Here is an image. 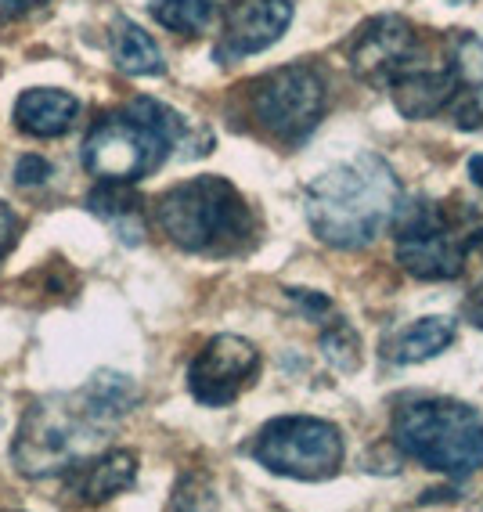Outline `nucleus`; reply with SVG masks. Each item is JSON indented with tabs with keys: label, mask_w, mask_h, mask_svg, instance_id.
<instances>
[{
	"label": "nucleus",
	"mask_w": 483,
	"mask_h": 512,
	"mask_svg": "<svg viewBox=\"0 0 483 512\" xmlns=\"http://www.w3.org/2000/svg\"><path fill=\"white\" fill-rule=\"evenodd\" d=\"M137 390L127 375L101 372L76 394L44 397L22 415L11 458L26 476H55L80 466L109 440L116 422L134 408Z\"/></svg>",
	"instance_id": "1"
},
{
	"label": "nucleus",
	"mask_w": 483,
	"mask_h": 512,
	"mask_svg": "<svg viewBox=\"0 0 483 512\" xmlns=\"http://www.w3.org/2000/svg\"><path fill=\"white\" fill-rule=\"evenodd\" d=\"M401 206V184L393 166L375 152H357L307 184L303 210L310 231L332 249H365Z\"/></svg>",
	"instance_id": "2"
},
{
	"label": "nucleus",
	"mask_w": 483,
	"mask_h": 512,
	"mask_svg": "<svg viewBox=\"0 0 483 512\" xmlns=\"http://www.w3.org/2000/svg\"><path fill=\"white\" fill-rule=\"evenodd\" d=\"M155 224L188 253L228 256L256 235L249 202L224 177H192L155 199Z\"/></svg>",
	"instance_id": "3"
},
{
	"label": "nucleus",
	"mask_w": 483,
	"mask_h": 512,
	"mask_svg": "<svg viewBox=\"0 0 483 512\" xmlns=\"http://www.w3.org/2000/svg\"><path fill=\"white\" fill-rule=\"evenodd\" d=\"M184 138V119L155 98H134L123 112L98 119L83 141V166L98 181L134 184L166 163Z\"/></svg>",
	"instance_id": "4"
},
{
	"label": "nucleus",
	"mask_w": 483,
	"mask_h": 512,
	"mask_svg": "<svg viewBox=\"0 0 483 512\" xmlns=\"http://www.w3.org/2000/svg\"><path fill=\"white\" fill-rule=\"evenodd\" d=\"M393 440L419 466L451 480L483 469V412L447 397L404 401L393 412Z\"/></svg>",
	"instance_id": "5"
},
{
	"label": "nucleus",
	"mask_w": 483,
	"mask_h": 512,
	"mask_svg": "<svg viewBox=\"0 0 483 512\" xmlns=\"http://www.w3.org/2000/svg\"><path fill=\"white\" fill-rule=\"evenodd\" d=\"M325 101V80L310 65H282L274 73L256 76L246 87L249 119L264 138L278 145H300L310 138V130L325 116Z\"/></svg>",
	"instance_id": "6"
},
{
	"label": "nucleus",
	"mask_w": 483,
	"mask_h": 512,
	"mask_svg": "<svg viewBox=\"0 0 483 512\" xmlns=\"http://www.w3.org/2000/svg\"><path fill=\"white\" fill-rule=\"evenodd\" d=\"M253 458L264 469L289 480H329L343 466V437L332 422L310 415H282L267 422L253 444Z\"/></svg>",
	"instance_id": "7"
},
{
	"label": "nucleus",
	"mask_w": 483,
	"mask_h": 512,
	"mask_svg": "<svg viewBox=\"0 0 483 512\" xmlns=\"http://www.w3.org/2000/svg\"><path fill=\"white\" fill-rule=\"evenodd\" d=\"M469 220L455 224L437 202L419 199L397 220V260L411 278L455 282L469 260Z\"/></svg>",
	"instance_id": "8"
},
{
	"label": "nucleus",
	"mask_w": 483,
	"mask_h": 512,
	"mask_svg": "<svg viewBox=\"0 0 483 512\" xmlns=\"http://www.w3.org/2000/svg\"><path fill=\"white\" fill-rule=\"evenodd\" d=\"M419 55V29L401 15L368 19L347 40V62L354 76L368 87H390Z\"/></svg>",
	"instance_id": "9"
},
{
	"label": "nucleus",
	"mask_w": 483,
	"mask_h": 512,
	"mask_svg": "<svg viewBox=\"0 0 483 512\" xmlns=\"http://www.w3.org/2000/svg\"><path fill=\"white\" fill-rule=\"evenodd\" d=\"M260 372V350L242 336H213L188 368V390L206 408L235 401Z\"/></svg>",
	"instance_id": "10"
},
{
	"label": "nucleus",
	"mask_w": 483,
	"mask_h": 512,
	"mask_svg": "<svg viewBox=\"0 0 483 512\" xmlns=\"http://www.w3.org/2000/svg\"><path fill=\"white\" fill-rule=\"evenodd\" d=\"M292 22V0H231L224 15V37L217 44L220 62L256 55L282 37Z\"/></svg>",
	"instance_id": "11"
},
{
	"label": "nucleus",
	"mask_w": 483,
	"mask_h": 512,
	"mask_svg": "<svg viewBox=\"0 0 483 512\" xmlns=\"http://www.w3.org/2000/svg\"><path fill=\"white\" fill-rule=\"evenodd\" d=\"M386 91H390L393 105H397V112L404 119H433L455 101V94L462 91V83L455 80L451 65H440V69L411 65Z\"/></svg>",
	"instance_id": "12"
},
{
	"label": "nucleus",
	"mask_w": 483,
	"mask_h": 512,
	"mask_svg": "<svg viewBox=\"0 0 483 512\" xmlns=\"http://www.w3.org/2000/svg\"><path fill=\"white\" fill-rule=\"evenodd\" d=\"M69 491L87 505L109 502L119 491H127L137 476L134 451H105L98 458H83L80 466L69 469Z\"/></svg>",
	"instance_id": "13"
},
{
	"label": "nucleus",
	"mask_w": 483,
	"mask_h": 512,
	"mask_svg": "<svg viewBox=\"0 0 483 512\" xmlns=\"http://www.w3.org/2000/svg\"><path fill=\"white\" fill-rule=\"evenodd\" d=\"M76 116H80V101L55 87H37L15 101V123L33 138H58L73 127Z\"/></svg>",
	"instance_id": "14"
},
{
	"label": "nucleus",
	"mask_w": 483,
	"mask_h": 512,
	"mask_svg": "<svg viewBox=\"0 0 483 512\" xmlns=\"http://www.w3.org/2000/svg\"><path fill=\"white\" fill-rule=\"evenodd\" d=\"M145 202L141 195L130 188V184H112V181H101L91 195H87V210L98 213L101 220H109L112 228L119 231L123 242H141L145 235V210H141Z\"/></svg>",
	"instance_id": "15"
},
{
	"label": "nucleus",
	"mask_w": 483,
	"mask_h": 512,
	"mask_svg": "<svg viewBox=\"0 0 483 512\" xmlns=\"http://www.w3.org/2000/svg\"><path fill=\"white\" fill-rule=\"evenodd\" d=\"M455 343V321L451 318H419L415 325L401 329L383 350L393 365H419L429 357L444 354Z\"/></svg>",
	"instance_id": "16"
},
{
	"label": "nucleus",
	"mask_w": 483,
	"mask_h": 512,
	"mask_svg": "<svg viewBox=\"0 0 483 512\" xmlns=\"http://www.w3.org/2000/svg\"><path fill=\"white\" fill-rule=\"evenodd\" d=\"M112 58L127 76H159L166 69L163 51L130 19H116V26H112Z\"/></svg>",
	"instance_id": "17"
},
{
	"label": "nucleus",
	"mask_w": 483,
	"mask_h": 512,
	"mask_svg": "<svg viewBox=\"0 0 483 512\" xmlns=\"http://www.w3.org/2000/svg\"><path fill=\"white\" fill-rule=\"evenodd\" d=\"M152 19L159 22L170 33H181V37H199L206 33L217 15V0H152L148 4Z\"/></svg>",
	"instance_id": "18"
},
{
	"label": "nucleus",
	"mask_w": 483,
	"mask_h": 512,
	"mask_svg": "<svg viewBox=\"0 0 483 512\" xmlns=\"http://www.w3.org/2000/svg\"><path fill=\"white\" fill-rule=\"evenodd\" d=\"M447 65H451L455 80L462 83V91H480L483 87V40L458 29L455 37L447 40Z\"/></svg>",
	"instance_id": "19"
},
{
	"label": "nucleus",
	"mask_w": 483,
	"mask_h": 512,
	"mask_svg": "<svg viewBox=\"0 0 483 512\" xmlns=\"http://www.w3.org/2000/svg\"><path fill=\"white\" fill-rule=\"evenodd\" d=\"M321 354L339 372H354L361 368V339L347 321H329V329L321 332Z\"/></svg>",
	"instance_id": "20"
},
{
	"label": "nucleus",
	"mask_w": 483,
	"mask_h": 512,
	"mask_svg": "<svg viewBox=\"0 0 483 512\" xmlns=\"http://www.w3.org/2000/svg\"><path fill=\"white\" fill-rule=\"evenodd\" d=\"M51 174H55V166L47 163L44 156H22L19 166H15V184H19V188H37V184H44Z\"/></svg>",
	"instance_id": "21"
},
{
	"label": "nucleus",
	"mask_w": 483,
	"mask_h": 512,
	"mask_svg": "<svg viewBox=\"0 0 483 512\" xmlns=\"http://www.w3.org/2000/svg\"><path fill=\"white\" fill-rule=\"evenodd\" d=\"M19 242V217L11 210L8 202H0V264L8 260V253Z\"/></svg>",
	"instance_id": "22"
},
{
	"label": "nucleus",
	"mask_w": 483,
	"mask_h": 512,
	"mask_svg": "<svg viewBox=\"0 0 483 512\" xmlns=\"http://www.w3.org/2000/svg\"><path fill=\"white\" fill-rule=\"evenodd\" d=\"M44 0H0V26L11 19H19V15H26V11L40 8Z\"/></svg>",
	"instance_id": "23"
},
{
	"label": "nucleus",
	"mask_w": 483,
	"mask_h": 512,
	"mask_svg": "<svg viewBox=\"0 0 483 512\" xmlns=\"http://www.w3.org/2000/svg\"><path fill=\"white\" fill-rule=\"evenodd\" d=\"M465 314L473 318V325H480V329H483V289H480V293L469 296V300H465Z\"/></svg>",
	"instance_id": "24"
},
{
	"label": "nucleus",
	"mask_w": 483,
	"mask_h": 512,
	"mask_svg": "<svg viewBox=\"0 0 483 512\" xmlns=\"http://www.w3.org/2000/svg\"><path fill=\"white\" fill-rule=\"evenodd\" d=\"M465 242H469V253L483 256V220H473V224H469V235H465Z\"/></svg>",
	"instance_id": "25"
},
{
	"label": "nucleus",
	"mask_w": 483,
	"mask_h": 512,
	"mask_svg": "<svg viewBox=\"0 0 483 512\" xmlns=\"http://www.w3.org/2000/svg\"><path fill=\"white\" fill-rule=\"evenodd\" d=\"M469 174H473V181L483 188V156H473V159H469Z\"/></svg>",
	"instance_id": "26"
},
{
	"label": "nucleus",
	"mask_w": 483,
	"mask_h": 512,
	"mask_svg": "<svg viewBox=\"0 0 483 512\" xmlns=\"http://www.w3.org/2000/svg\"><path fill=\"white\" fill-rule=\"evenodd\" d=\"M455 4H462V0H455Z\"/></svg>",
	"instance_id": "27"
}]
</instances>
